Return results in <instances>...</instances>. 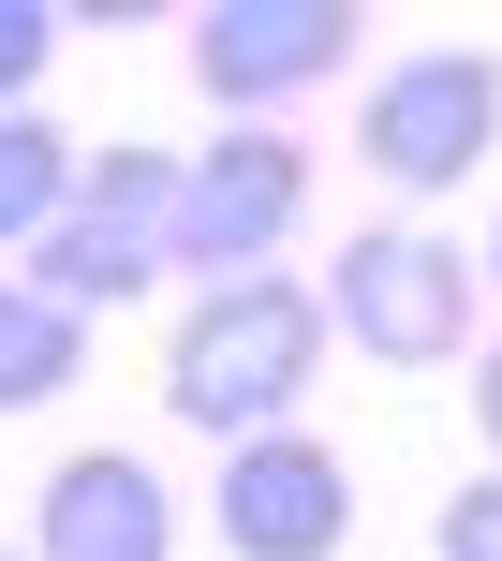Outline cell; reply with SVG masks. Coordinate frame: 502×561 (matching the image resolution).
Here are the masks:
<instances>
[{"instance_id":"cell-1","label":"cell","mask_w":502,"mask_h":561,"mask_svg":"<svg viewBox=\"0 0 502 561\" xmlns=\"http://www.w3.org/2000/svg\"><path fill=\"white\" fill-rule=\"evenodd\" d=\"M310 369H326V296L310 280H223L163 340V414L207 428V444H251L310 399Z\"/></svg>"},{"instance_id":"cell-2","label":"cell","mask_w":502,"mask_h":561,"mask_svg":"<svg viewBox=\"0 0 502 561\" xmlns=\"http://www.w3.org/2000/svg\"><path fill=\"white\" fill-rule=\"evenodd\" d=\"M310 296H326V340H355L369 369H474V266L429 222H355Z\"/></svg>"},{"instance_id":"cell-3","label":"cell","mask_w":502,"mask_h":561,"mask_svg":"<svg viewBox=\"0 0 502 561\" xmlns=\"http://www.w3.org/2000/svg\"><path fill=\"white\" fill-rule=\"evenodd\" d=\"M163 222H178V163L163 148H104V163H75V193H59V222L30 237V296H59L75 325H104V310H134L148 280H163Z\"/></svg>"},{"instance_id":"cell-4","label":"cell","mask_w":502,"mask_h":561,"mask_svg":"<svg viewBox=\"0 0 502 561\" xmlns=\"http://www.w3.org/2000/svg\"><path fill=\"white\" fill-rule=\"evenodd\" d=\"M296 222H310V148L296 134H207L193 163H178V222H163V266L178 280H281V252H296Z\"/></svg>"},{"instance_id":"cell-5","label":"cell","mask_w":502,"mask_h":561,"mask_svg":"<svg viewBox=\"0 0 502 561\" xmlns=\"http://www.w3.org/2000/svg\"><path fill=\"white\" fill-rule=\"evenodd\" d=\"M488 148H502V59L488 45H414V59H385L369 104H355V163L385 178V193H458Z\"/></svg>"},{"instance_id":"cell-6","label":"cell","mask_w":502,"mask_h":561,"mask_svg":"<svg viewBox=\"0 0 502 561\" xmlns=\"http://www.w3.org/2000/svg\"><path fill=\"white\" fill-rule=\"evenodd\" d=\"M340 59H355V0H207L193 15V89L223 118H251V134L296 89H326Z\"/></svg>"},{"instance_id":"cell-7","label":"cell","mask_w":502,"mask_h":561,"mask_svg":"<svg viewBox=\"0 0 502 561\" xmlns=\"http://www.w3.org/2000/svg\"><path fill=\"white\" fill-rule=\"evenodd\" d=\"M223 547L237 561H340L355 547V458L310 444V428L223 444Z\"/></svg>"},{"instance_id":"cell-8","label":"cell","mask_w":502,"mask_h":561,"mask_svg":"<svg viewBox=\"0 0 502 561\" xmlns=\"http://www.w3.org/2000/svg\"><path fill=\"white\" fill-rule=\"evenodd\" d=\"M30 561H178V488L148 473L134 444H89L45 473V533Z\"/></svg>"},{"instance_id":"cell-9","label":"cell","mask_w":502,"mask_h":561,"mask_svg":"<svg viewBox=\"0 0 502 561\" xmlns=\"http://www.w3.org/2000/svg\"><path fill=\"white\" fill-rule=\"evenodd\" d=\"M75 369H89V325L59 296H30V280H0V414H45Z\"/></svg>"},{"instance_id":"cell-10","label":"cell","mask_w":502,"mask_h":561,"mask_svg":"<svg viewBox=\"0 0 502 561\" xmlns=\"http://www.w3.org/2000/svg\"><path fill=\"white\" fill-rule=\"evenodd\" d=\"M59 193H75V134H59L45 104L0 118V252H30V237L59 222Z\"/></svg>"},{"instance_id":"cell-11","label":"cell","mask_w":502,"mask_h":561,"mask_svg":"<svg viewBox=\"0 0 502 561\" xmlns=\"http://www.w3.org/2000/svg\"><path fill=\"white\" fill-rule=\"evenodd\" d=\"M45 59H59V0H0V118L45 89Z\"/></svg>"},{"instance_id":"cell-12","label":"cell","mask_w":502,"mask_h":561,"mask_svg":"<svg viewBox=\"0 0 502 561\" xmlns=\"http://www.w3.org/2000/svg\"><path fill=\"white\" fill-rule=\"evenodd\" d=\"M429 561H502V473L444 488V517H429Z\"/></svg>"},{"instance_id":"cell-13","label":"cell","mask_w":502,"mask_h":561,"mask_svg":"<svg viewBox=\"0 0 502 561\" xmlns=\"http://www.w3.org/2000/svg\"><path fill=\"white\" fill-rule=\"evenodd\" d=\"M474 414H488V458H502V340L474 355Z\"/></svg>"},{"instance_id":"cell-14","label":"cell","mask_w":502,"mask_h":561,"mask_svg":"<svg viewBox=\"0 0 502 561\" xmlns=\"http://www.w3.org/2000/svg\"><path fill=\"white\" fill-rule=\"evenodd\" d=\"M488 280H502V237H488Z\"/></svg>"}]
</instances>
